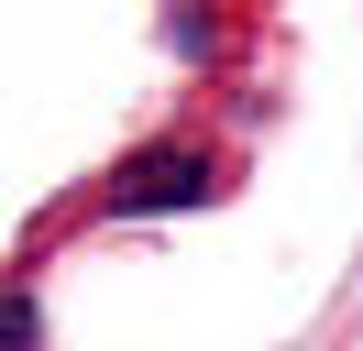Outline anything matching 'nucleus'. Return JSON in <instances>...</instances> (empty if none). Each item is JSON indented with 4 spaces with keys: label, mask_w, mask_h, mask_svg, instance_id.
<instances>
[{
    "label": "nucleus",
    "mask_w": 363,
    "mask_h": 351,
    "mask_svg": "<svg viewBox=\"0 0 363 351\" xmlns=\"http://www.w3.org/2000/svg\"><path fill=\"white\" fill-rule=\"evenodd\" d=\"M0 351H45V307H33V285H0Z\"/></svg>",
    "instance_id": "2"
},
{
    "label": "nucleus",
    "mask_w": 363,
    "mask_h": 351,
    "mask_svg": "<svg viewBox=\"0 0 363 351\" xmlns=\"http://www.w3.org/2000/svg\"><path fill=\"white\" fill-rule=\"evenodd\" d=\"M220 154L209 143H155V154H133V165H111V187H99V209H121V219H155V209H209L220 197Z\"/></svg>",
    "instance_id": "1"
}]
</instances>
